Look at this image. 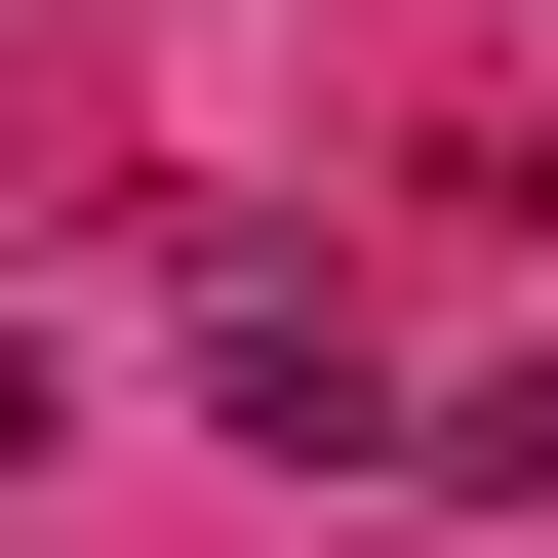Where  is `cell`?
Here are the masks:
<instances>
[{
    "label": "cell",
    "mask_w": 558,
    "mask_h": 558,
    "mask_svg": "<svg viewBox=\"0 0 558 558\" xmlns=\"http://www.w3.org/2000/svg\"><path fill=\"white\" fill-rule=\"evenodd\" d=\"M439 519H558V360H478V399H439Z\"/></svg>",
    "instance_id": "obj_2"
},
{
    "label": "cell",
    "mask_w": 558,
    "mask_h": 558,
    "mask_svg": "<svg viewBox=\"0 0 558 558\" xmlns=\"http://www.w3.org/2000/svg\"><path fill=\"white\" fill-rule=\"evenodd\" d=\"M199 439H279V478H439V399L360 360V279H240V319H199Z\"/></svg>",
    "instance_id": "obj_1"
}]
</instances>
